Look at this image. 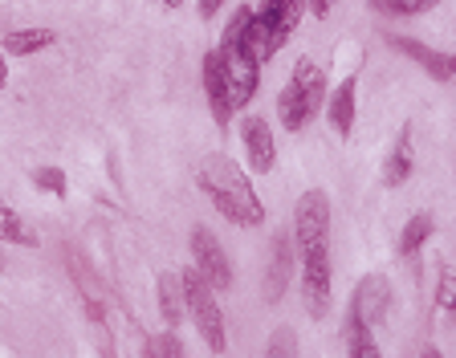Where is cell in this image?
<instances>
[{"label":"cell","instance_id":"14","mask_svg":"<svg viewBox=\"0 0 456 358\" xmlns=\"http://www.w3.org/2000/svg\"><path fill=\"white\" fill-rule=\"evenodd\" d=\"M155 302H159V318L167 326H180L188 318V297H183V277L180 273H159L155 277Z\"/></svg>","mask_w":456,"mask_h":358},{"label":"cell","instance_id":"19","mask_svg":"<svg viewBox=\"0 0 456 358\" xmlns=\"http://www.w3.org/2000/svg\"><path fill=\"white\" fill-rule=\"evenodd\" d=\"M432 232H436V216H432V212H416V216L403 224V232H399V253L416 256L419 248L432 240Z\"/></svg>","mask_w":456,"mask_h":358},{"label":"cell","instance_id":"6","mask_svg":"<svg viewBox=\"0 0 456 358\" xmlns=\"http://www.w3.org/2000/svg\"><path fill=\"white\" fill-rule=\"evenodd\" d=\"M302 302L314 321H322L330 310V240L302 248Z\"/></svg>","mask_w":456,"mask_h":358},{"label":"cell","instance_id":"28","mask_svg":"<svg viewBox=\"0 0 456 358\" xmlns=\"http://www.w3.org/2000/svg\"><path fill=\"white\" fill-rule=\"evenodd\" d=\"M4 57H9V53L0 49V90H4V82H9V66H4Z\"/></svg>","mask_w":456,"mask_h":358},{"label":"cell","instance_id":"1","mask_svg":"<svg viewBox=\"0 0 456 358\" xmlns=\"http://www.w3.org/2000/svg\"><path fill=\"white\" fill-rule=\"evenodd\" d=\"M196 183L228 224L256 228L265 220V204H261V196L253 188V171H245L237 159H228L224 151H208L200 159Z\"/></svg>","mask_w":456,"mask_h":358},{"label":"cell","instance_id":"4","mask_svg":"<svg viewBox=\"0 0 456 358\" xmlns=\"http://www.w3.org/2000/svg\"><path fill=\"white\" fill-rule=\"evenodd\" d=\"M310 12V0H261V9L248 17V49L265 66L273 53H281L285 41L297 33L302 17Z\"/></svg>","mask_w":456,"mask_h":358},{"label":"cell","instance_id":"21","mask_svg":"<svg viewBox=\"0 0 456 358\" xmlns=\"http://www.w3.org/2000/svg\"><path fill=\"white\" fill-rule=\"evenodd\" d=\"M440 0H370V12L379 17H391V20H411V17H424L432 12Z\"/></svg>","mask_w":456,"mask_h":358},{"label":"cell","instance_id":"15","mask_svg":"<svg viewBox=\"0 0 456 358\" xmlns=\"http://www.w3.org/2000/svg\"><path fill=\"white\" fill-rule=\"evenodd\" d=\"M269 277H273L269 281V302H277L285 293V285L294 281V236L289 232H281L273 240V269H269Z\"/></svg>","mask_w":456,"mask_h":358},{"label":"cell","instance_id":"22","mask_svg":"<svg viewBox=\"0 0 456 358\" xmlns=\"http://www.w3.org/2000/svg\"><path fill=\"white\" fill-rule=\"evenodd\" d=\"M142 354H147V358H183V342H180V334L167 326V334H155V338H147Z\"/></svg>","mask_w":456,"mask_h":358},{"label":"cell","instance_id":"17","mask_svg":"<svg viewBox=\"0 0 456 358\" xmlns=\"http://www.w3.org/2000/svg\"><path fill=\"white\" fill-rule=\"evenodd\" d=\"M57 41L53 28H12L9 37L0 41V49L9 57H28V53H41V49H49Z\"/></svg>","mask_w":456,"mask_h":358},{"label":"cell","instance_id":"9","mask_svg":"<svg viewBox=\"0 0 456 358\" xmlns=\"http://www.w3.org/2000/svg\"><path fill=\"white\" fill-rule=\"evenodd\" d=\"M240 142H245V163L253 175H269L277 167V139L273 126L261 114H245L240 118Z\"/></svg>","mask_w":456,"mask_h":358},{"label":"cell","instance_id":"24","mask_svg":"<svg viewBox=\"0 0 456 358\" xmlns=\"http://www.w3.org/2000/svg\"><path fill=\"white\" fill-rule=\"evenodd\" d=\"M269 358H285V354H297V338H294V330H277L273 334V342H269V350H265Z\"/></svg>","mask_w":456,"mask_h":358},{"label":"cell","instance_id":"2","mask_svg":"<svg viewBox=\"0 0 456 358\" xmlns=\"http://www.w3.org/2000/svg\"><path fill=\"white\" fill-rule=\"evenodd\" d=\"M326 106V69L314 57H297L289 69V82L277 94V118L289 134L305 131L310 118H318Z\"/></svg>","mask_w":456,"mask_h":358},{"label":"cell","instance_id":"23","mask_svg":"<svg viewBox=\"0 0 456 358\" xmlns=\"http://www.w3.org/2000/svg\"><path fill=\"white\" fill-rule=\"evenodd\" d=\"M33 183H37L41 191H49V196H66V171L61 167H37L33 171Z\"/></svg>","mask_w":456,"mask_h":358},{"label":"cell","instance_id":"7","mask_svg":"<svg viewBox=\"0 0 456 358\" xmlns=\"http://www.w3.org/2000/svg\"><path fill=\"white\" fill-rule=\"evenodd\" d=\"M318 240H330V196L322 188H310L294 204V245L305 248Z\"/></svg>","mask_w":456,"mask_h":358},{"label":"cell","instance_id":"25","mask_svg":"<svg viewBox=\"0 0 456 358\" xmlns=\"http://www.w3.org/2000/svg\"><path fill=\"white\" fill-rule=\"evenodd\" d=\"M436 305H440V310H448V313H456V273H440Z\"/></svg>","mask_w":456,"mask_h":358},{"label":"cell","instance_id":"18","mask_svg":"<svg viewBox=\"0 0 456 358\" xmlns=\"http://www.w3.org/2000/svg\"><path fill=\"white\" fill-rule=\"evenodd\" d=\"M408 175H411V126H403L387 155V163H383V183L399 188V183H408Z\"/></svg>","mask_w":456,"mask_h":358},{"label":"cell","instance_id":"3","mask_svg":"<svg viewBox=\"0 0 456 358\" xmlns=\"http://www.w3.org/2000/svg\"><path fill=\"white\" fill-rule=\"evenodd\" d=\"M248 17H253V4H240L232 17H228L224 33H220V57H224L228 82H232V102H237V114L245 110L256 98V85H261V61L248 49Z\"/></svg>","mask_w":456,"mask_h":358},{"label":"cell","instance_id":"8","mask_svg":"<svg viewBox=\"0 0 456 358\" xmlns=\"http://www.w3.org/2000/svg\"><path fill=\"white\" fill-rule=\"evenodd\" d=\"M204 98H208L212 123H216L220 131H228V123L237 118V102H232V82H228L220 49H208V53H204Z\"/></svg>","mask_w":456,"mask_h":358},{"label":"cell","instance_id":"12","mask_svg":"<svg viewBox=\"0 0 456 358\" xmlns=\"http://www.w3.org/2000/svg\"><path fill=\"white\" fill-rule=\"evenodd\" d=\"M351 310L362 313L370 326H379V321L391 313V285L383 281L379 273L362 277V281L354 285V293H351Z\"/></svg>","mask_w":456,"mask_h":358},{"label":"cell","instance_id":"11","mask_svg":"<svg viewBox=\"0 0 456 358\" xmlns=\"http://www.w3.org/2000/svg\"><path fill=\"white\" fill-rule=\"evenodd\" d=\"M387 45L395 49V53H403L408 61L424 66L436 82H456V53H440V49L424 45V41H416V37H391V33H387Z\"/></svg>","mask_w":456,"mask_h":358},{"label":"cell","instance_id":"26","mask_svg":"<svg viewBox=\"0 0 456 358\" xmlns=\"http://www.w3.org/2000/svg\"><path fill=\"white\" fill-rule=\"evenodd\" d=\"M224 4H228V0H200V17H204V20H212L220 9H224Z\"/></svg>","mask_w":456,"mask_h":358},{"label":"cell","instance_id":"20","mask_svg":"<svg viewBox=\"0 0 456 358\" xmlns=\"http://www.w3.org/2000/svg\"><path fill=\"white\" fill-rule=\"evenodd\" d=\"M0 240H4V245H28V248L37 245V232H33V228L17 216V207L4 204V199H0Z\"/></svg>","mask_w":456,"mask_h":358},{"label":"cell","instance_id":"16","mask_svg":"<svg viewBox=\"0 0 456 358\" xmlns=\"http://www.w3.org/2000/svg\"><path fill=\"white\" fill-rule=\"evenodd\" d=\"M342 334H346V354L351 358H379V342H375L370 321L362 318V313L346 310V326H342Z\"/></svg>","mask_w":456,"mask_h":358},{"label":"cell","instance_id":"10","mask_svg":"<svg viewBox=\"0 0 456 358\" xmlns=\"http://www.w3.org/2000/svg\"><path fill=\"white\" fill-rule=\"evenodd\" d=\"M191 256H196V269L208 277L212 289H228V285H232V264H228L220 240L204 224L191 228Z\"/></svg>","mask_w":456,"mask_h":358},{"label":"cell","instance_id":"5","mask_svg":"<svg viewBox=\"0 0 456 358\" xmlns=\"http://www.w3.org/2000/svg\"><path fill=\"white\" fill-rule=\"evenodd\" d=\"M183 297H188V313L196 321L200 338L212 354H228V330H224V313H220V302H216V289L208 285V277L200 273L196 264L183 269Z\"/></svg>","mask_w":456,"mask_h":358},{"label":"cell","instance_id":"27","mask_svg":"<svg viewBox=\"0 0 456 358\" xmlns=\"http://www.w3.org/2000/svg\"><path fill=\"white\" fill-rule=\"evenodd\" d=\"M334 4H338V0H310V12H314V17H326Z\"/></svg>","mask_w":456,"mask_h":358},{"label":"cell","instance_id":"13","mask_svg":"<svg viewBox=\"0 0 456 358\" xmlns=\"http://www.w3.org/2000/svg\"><path fill=\"white\" fill-rule=\"evenodd\" d=\"M354 77H346V82L334 90L330 98H326V118H330L334 134L338 139H351L354 134V123H359V90H354Z\"/></svg>","mask_w":456,"mask_h":358}]
</instances>
